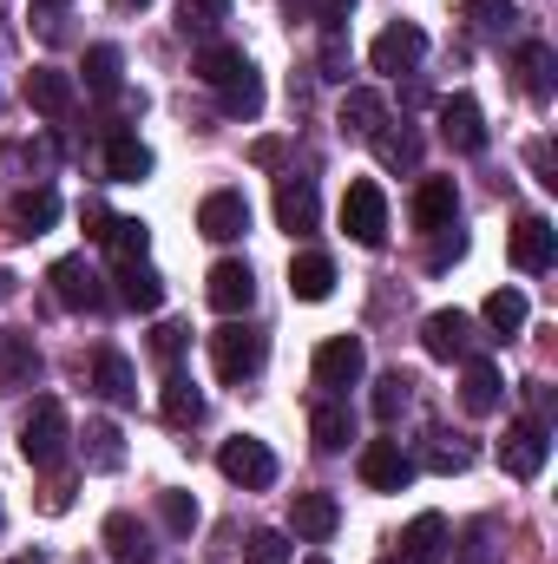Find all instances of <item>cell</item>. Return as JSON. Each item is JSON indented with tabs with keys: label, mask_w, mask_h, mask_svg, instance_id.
<instances>
[{
	"label": "cell",
	"mask_w": 558,
	"mask_h": 564,
	"mask_svg": "<svg viewBox=\"0 0 558 564\" xmlns=\"http://www.w3.org/2000/svg\"><path fill=\"white\" fill-rule=\"evenodd\" d=\"M66 446H73V421H66V401L40 394V401L26 408V426H20V453H26V466L53 473V466L66 459Z\"/></svg>",
	"instance_id": "cell-1"
},
{
	"label": "cell",
	"mask_w": 558,
	"mask_h": 564,
	"mask_svg": "<svg viewBox=\"0 0 558 564\" xmlns=\"http://www.w3.org/2000/svg\"><path fill=\"white\" fill-rule=\"evenodd\" d=\"M342 230H348L362 250H382V243H388V197H382L375 177H355V184L342 191Z\"/></svg>",
	"instance_id": "cell-2"
},
{
	"label": "cell",
	"mask_w": 558,
	"mask_h": 564,
	"mask_svg": "<svg viewBox=\"0 0 558 564\" xmlns=\"http://www.w3.org/2000/svg\"><path fill=\"white\" fill-rule=\"evenodd\" d=\"M264 335L250 328V322H224L217 335H211V368H217V381H250L257 368H264Z\"/></svg>",
	"instance_id": "cell-3"
},
{
	"label": "cell",
	"mask_w": 558,
	"mask_h": 564,
	"mask_svg": "<svg viewBox=\"0 0 558 564\" xmlns=\"http://www.w3.org/2000/svg\"><path fill=\"white\" fill-rule=\"evenodd\" d=\"M217 473H224L230 486H244V492H264V486H277V453H270L264 440L237 433V440L217 446Z\"/></svg>",
	"instance_id": "cell-4"
},
{
	"label": "cell",
	"mask_w": 558,
	"mask_h": 564,
	"mask_svg": "<svg viewBox=\"0 0 558 564\" xmlns=\"http://www.w3.org/2000/svg\"><path fill=\"white\" fill-rule=\"evenodd\" d=\"M46 282H53V302L73 308V315H99V308H106V276H99L86 257H60V263L46 270Z\"/></svg>",
	"instance_id": "cell-5"
},
{
	"label": "cell",
	"mask_w": 558,
	"mask_h": 564,
	"mask_svg": "<svg viewBox=\"0 0 558 564\" xmlns=\"http://www.w3.org/2000/svg\"><path fill=\"white\" fill-rule=\"evenodd\" d=\"M546 459H552V421H513L506 426V440H500V466H506L513 479H539Z\"/></svg>",
	"instance_id": "cell-6"
},
{
	"label": "cell",
	"mask_w": 558,
	"mask_h": 564,
	"mask_svg": "<svg viewBox=\"0 0 558 564\" xmlns=\"http://www.w3.org/2000/svg\"><path fill=\"white\" fill-rule=\"evenodd\" d=\"M420 348H427L433 361H473V355H480L473 315H460V308H433V315L420 322Z\"/></svg>",
	"instance_id": "cell-7"
},
{
	"label": "cell",
	"mask_w": 558,
	"mask_h": 564,
	"mask_svg": "<svg viewBox=\"0 0 558 564\" xmlns=\"http://www.w3.org/2000/svg\"><path fill=\"white\" fill-rule=\"evenodd\" d=\"M362 375H368V348H362L355 335H329V341L315 348V388H329V394H348Z\"/></svg>",
	"instance_id": "cell-8"
},
{
	"label": "cell",
	"mask_w": 558,
	"mask_h": 564,
	"mask_svg": "<svg viewBox=\"0 0 558 564\" xmlns=\"http://www.w3.org/2000/svg\"><path fill=\"white\" fill-rule=\"evenodd\" d=\"M440 139L453 144V151H466V158H480V151H486V112H480V99H473V93L440 99Z\"/></svg>",
	"instance_id": "cell-9"
},
{
	"label": "cell",
	"mask_w": 558,
	"mask_h": 564,
	"mask_svg": "<svg viewBox=\"0 0 558 564\" xmlns=\"http://www.w3.org/2000/svg\"><path fill=\"white\" fill-rule=\"evenodd\" d=\"M408 217H415L420 237L447 230V224L460 217V184H453V177H420V184H415V204H408Z\"/></svg>",
	"instance_id": "cell-10"
},
{
	"label": "cell",
	"mask_w": 558,
	"mask_h": 564,
	"mask_svg": "<svg viewBox=\"0 0 558 564\" xmlns=\"http://www.w3.org/2000/svg\"><path fill=\"white\" fill-rule=\"evenodd\" d=\"M197 230H204L211 243H237V237L250 230V204H244V191H211V197L197 204Z\"/></svg>",
	"instance_id": "cell-11"
},
{
	"label": "cell",
	"mask_w": 558,
	"mask_h": 564,
	"mask_svg": "<svg viewBox=\"0 0 558 564\" xmlns=\"http://www.w3.org/2000/svg\"><path fill=\"white\" fill-rule=\"evenodd\" d=\"M362 479H368L375 492H408L415 459L401 453V440H368V446H362Z\"/></svg>",
	"instance_id": "cell-12"
},
{
	"label": "cell",
	"mask_w": 558,
	"mask_h": 564,
	"mask_svg": "<svg viewBox=\"0 0 558 564\" xmlns=\"http://www.w3.org/2000/svg\"><path fill=\"white\" fill-rule=\"evenodd\" d=\"M368 59H375V73H415L420 59H427V33H420L415 20H395V26L368 46Z\"/></svg>",
	"instance_id": "cell-13"
},
{
	"label": "cell",
	"mask_w": 558,
	"mask_h": 564,
	"mask_svg": "<svg viewBox=\"0 0 558 564\" xmlns=\"http://www.w3.org/2000/svg\"><path fill=\"white\" fill-rule=\"evenodd\" d=\"M26 106H33L40 119H66V112L79 106L73 73H60V66H33V73H26Z\"/></svg>",
	"instance_id": "cell-14"
},
{
	"label": "cell",
	"mask_w": 558,
	"mask_h": 564,
	"mask_svg": "<svg viewBox=\"0 0 558 564\" xmlns=\"http://www.w3.org/2000/svg\"><path fill=\"white\" fill-rule=\"evenodd\" d=\"M315 217H322V204H315V177H277V224L289 237H309L315 230Z\"/></svg>",
	"instance_id": "cell-15"
},
{
	"label": "cell",
	"mask_w": 558,
	"mask_h": 564,
	"mask_svg": "<svg viewBox=\"0 0 558 564\" xmlns=\"http://www.w3.org/2000/svg\"><path fill=\"white\" fill-rule=\"evenodd\" d=\"M204 295H211V308L217 315H244L250 302H257V276H250V263H237V257H224L211 282H204Z\"/></svg>",
	"instance_id": "cell-16"
},
{
	"label": "cell",
	"mask_w": 558,
	"mask_h": 564,
	"mask_svg": "<svg viewBox=\"0 0 558 564\" xmlns=\"http://www.w3.org/2000/svg\"><path fill=\"white\" fill-rule=\"evenodd\" d=\"M513 270H526V276H539V270H552V250H558V230L546 217H519L513 224Z\"/></svg>",
	"instance_id": "cell-17"
},
{
	"label": "cell",
	"mask_w": 558,
	"mask_h": 564,
	"mask_svg": "<svg viewBox=\"0 0 558 564\" xmlns=\"http://www.w3.org/2000/svg\"><path fill=\"white\" fill-rule=\"evenodd\" d=\"M500 401H506V381H500V368H493L486 355H473V361H466V375H460V408L486 421V414H500Z\"/></svg>",
	"instance_id": "cell-18"
},
{
	"label": "cell",
	"mask_w": 558,
	"mask_h": 564,
	"mask_svg": "<svg viewBox=\"0 0 558 564\" xmlns=\"http://www.w3.org/2000/svg\"><path fill=\"white\" fill-rule=\"evenodd\" d=\"M289 525H296V539L322 545V539H335V525H342V506H335L329 492H296V499H289Z\"/></svg>",
	"instance_id": "cell-19"
},
{
	"label": "cell",
	"mask_w": 558,
	"mask_h": 564,
	"mask_svg": "<svg viewBox=\"0 0 558 564\" xmlns=\"http://www.w3.org/2000/svg\"><path fill=\"white\" fill-rule=\"evenodd\" d=\"M93 388H99L112 408H139V375H132V361H126L119 348H99V361H93Z\"/></svg>",
	"instance_id": "cell-20"
},
{
	"label": "cell",
	"mask_w": 558,
	"mask_h": 564,
	"mask_svg": "<svg viewBox=\"0 0 558 564\" xmlns=\"http://www.w3.org/2000/svg\"><path fill=\"white\" fill-rule=\"evenodd\" d=\"M40 381V348L33 335H0V394H20Z\"/></svg>",
	"instance_id": "cell-21"
},
{
	"label": "cell",
	"mask_w": 558,
	"mask_h": 564,
	"mask_svg": "<svg viewBox=\"0 0 558 564\" xmlns=\"http://www.w3.org/2000/svg\"><path fill=\"white\" fill-rule=\"evenodd\" d=\"M53 224H60V191H53V184L13 197V237H46Z\"/></svg>",
	"instance_id": "cell-22"
},
{
	"label": "cell",
	"mask_w": 558,
	"mask_h": 564,
	"mask_svg": "<svg viewBox=\"0 0 558 564\" xmlns=\"http://www.w3.org/2000/svg\"><path fill=\"white\" fill-rule=\"evenodd\" d=\"M106 552H112V564H158L151 532H144L132 512H112V519H106Z\"/></svg>",
	"instance_id": "cell-23"
},
{
	"label": "cell",
	"mask_w": 558,
	"mask_h": 564,
	"mask_svg": "<svg viewBox=\"0 0 558 564\" xmlns=\"http://www.w3.org/2000/svg\"><path fill=\"white\" fill-rule=\"evenodd\" d=\"M289 295H296V302H329V295H335V263H329L322 250H302V257L289 263Z\"/></svg>",
	"instance_id": "cell-24"
},
{
	"label": "cell",
	"mask_w": 558,
	"mask_h": 564,
	"mask_svg": "<svg viewBox=\"0 0 558 564\" xmlns=\"http://www.w3.org/2000/svg\"><path fill=\"white\" fill-rule=\"evenodd\" d=\"M513 66H519V86H526V99H533V106H546V99H552V73H558L552 46H546V40H526V46L513 53Z\"/></svg>",
	"instance_id": "cell-25"
},
{
	"label": "cell",
	"mask_w": 558,
	"mask_h": 564,
	"mask_svg": "<svg viewBox=\"0 0 558 564\" xmlns=\"http://www.w3.org/2000/svg\"><path fill=\"white\" fill-rule=\"evenodd\" d=\"M79 453H86V473H119V466H126V433L112 421H86Z\"/></svg>",
	"instance_id": "cell-26"
},
{
	"label": "cell",
	"mask_w": 558,
	"mask_h": 564,
	"mask_svg": "<svg viewBox=\"0 0 558 564\" xmlns=\"http://www.w3.org/2000/svg\"><path fill=\"white\" fill-rule=\"evenodd\" d=\"M119 302L132 308V315H158L164 308V282L151 263H119Z\"/></svg>",
	"instance_id": "cell-27"
},
{
	"label": "cell",
	"mask_w": 558,
	"mask_h": 564,
	"mask_svg": "<svg viewBox=\"0 0 558 564\" xmlns=\"http://www.w3.org/2000/svg\"><path fill=\"white\" fill-rule=\"evenodd\" d=\"M158 414H164L171 426H197L204 421V394H197V381L171 368V375H164V394H158Z\"/></svg>",
	"instance_id": "cell-28"
},
{
	"label": "cell",
	"mask_w": 558,
	"mask_h": 564,
	"mask_svg": "<svg viewBox=\"0 0 558 564\" xmlns=\"http://www.w3.org/2000/svg\"><path fill=\"white\" fill-rule=\"evenodd\" d=\"M375 126H388V99H382L375 86H348V93H342V132L368 139Z\"/></svg>",
	"instance_id": "cell-29"
},
{
	"label": "cell",
	"mask_w": 558,
	"mask_h": 564,
	"mask_svg": "<svg viewBox=\"0 0 558 564\" xmlns=\"http://www.w3.org/2000/svg\"><path fill=\"white\" fill-rule=\"evenodd\" d=\"M368 139H375L382 171H420V132L415 126H375Z\"/></svg>",
	"instance_id": "cell-30"
},
{
	"label": "cell",
	"mask_w": 558,
	"mask_h": 564,
	"mask_svg": "<svg viewBox=\"0 0 558 564\" xmlns=\"http://www.w3.org/2000/svg\"><path fill=\"white\" fill-rule=\"evenodd\" d=\"M309 440H315V453H342V446L355 440V414H348L342 401H315V414H309Z\"/></svg>",
	"instance_id": "cell-31"
},
{
	"label": "cell",
	"mask_w": 558,
	"mask_h": 564,
	"mask_svg": "<svg viewBox=\"0 0 558 564\" xmlns=\"http://www.w3.org/2000/svg\"><path fill=\"white\" fill-rule=\"evenodd\" d=\"M217 99H224V119H257V112H264V79H257V66H237V73L217 86Z\"/></svg>",
	"instance_id": "cell-32"
},
{
	"label": "cell",
	"mask_w": 558,
	"mask_h": 564,
	"mask_svg": "<svg viewBox=\"0 0 558 564\" xmlns=\"http://www.w3.org/2000/svg\"><path fill=\"white\" fill-rule=\"evenodd\" d=\"M224 20H230V0H178V33L184 40H217L224 33Z\"/></svg>",
	"instance_id": "cell-33"
},
{
	"label": "cell",
	"mask_w": 558,
	"mask_h": 564,
	"mask_svg": "<svg viewBox=\"0 0 558 564\" xmlns=\"http://www.w3.org/2000/svg\"><path fill=\"white\" fill-rule=\"evenodd\" d=\"M106 177H112V184H139V177H151V151H144L132 132H112V144H106Z\"/></svg>",
	"instance_id": "cell-34"
},
{
	"label": "cell",
	"mask_w": 558,
	"mask_h": 564,
	"mask_svg": "<svg viewBox=\"0 0 558 564\" xmlns=\"http://www.w3.org/2000/svg\"><path fill=\"white\" fill-rule=\"evenodd\" d=\"M86 86H93V99H119V86H126V53H119V46H86Z\"/></svg>",
	"instance_id": "cell-35"
},
{
	"label": "cell",
	"mask_w": 558,
	"mask_h": 564,
	"mask_svg": "<svg viewBox=\"0 0 558 564\" xmlns=\"http://www.w3.org/2000/svg\"><path fill=\"white\" fill-rule=\"evenodd\" d=\"M401 545H408V564H440L447 558V519L440 512H420Z\"/></svg>",
	"instance_id": "cell-36"
},
{
	"label": "cell",
	"mask_w": 558,
	"mask_h": 564,
	"mask_svg": "<svg viewBox=\"0 0 558 564\" xmlns=\"http://www.w3.org/2000/svg\"><path fill=\"white\" fill-rule=\"evenodd\" d=\"M480 315H486V328H493V335H519V328H526V315H533V302H526L519 289H493Z\"/></svg>",
	"instance_id": "cell-37"
},
{
	"label": "cell",
	"mask_w": 558,
	"mask_h": 564,
	"mask_svg": "<svg viewBox=\"0 0 558 564\" xmlns=\"http://www.w3.org/2000/svg\"><path fill=\"white\" fill-rule=\"evenodd\" d=\"M106 250H112V263H144L151 230H144L139 217H112V224H106Z\"/></svg>",
	"instance_id": "cell-38"
},
{
	"label": "cell",
	"mask_w": 558,
	"mask_h": 564,
	"mask_svg": "<svg viewBox=\"0 0 558 564\" xmlns=\"http://www.w3.org/2000/svg\"><path fill=\"white\" fill-rule=\"evenodd\" d=\"M237 66H250V59H244V46H224V40H211V46H204V53L191 59V73H197L204 86H224V79H230Z\"/></svg>",
	"instance_id": "cell-39"
},
{
	"label": "cell",
	"mask_w": 558,
	"mask_h": 564,
	"mask_svg": "<svg viewBox=\"0 0 558 564\" xmlns=\"http://www.w3.org/2000/svg\"><path fill=\"white\" fill-rule=\"evenodd\" d=\"M408 401H415V381H408L401 368L375 381V421H382V426H395V421H401V414H408Z\"/></svg>",
	"instance_id": "cell-40"
},
{
	"label": "cell",
	"mask_w": 558,
	"mask_h": 564,
	"mask_svg": "<svg viewBox=\"0 0 558 564\" xmlns=\"http://www.w3.org/2000/svg\"><path fill=\"white\" fill-rule=\"evenodd\" d=\"M433 473H466L473 466V446L466 440H453V433H427V453H420Z\"/></svg>",
	"instance_id": "cell-41"
},
{
	"label": "cell",
	"mask_w": 558,
	"mask_h": 564,
	"mask_svg": "<svg viewBox=\"0 0 558 564\" xmlns=\"http://www.w3.org/2000/svg\"><path fill=\"white\" fill-rule=\"evenodd\" d=\"M158 519H164V525H171L178 539H191L204 512H197V499H191V492H158Z\"/></svg>",
	"instance_id": "cell-42"
},
{
	"label": "cell",
	"mask_w": 558,
	"mask_h": 564,
	"mask_svg": "<svg viewBox=\"0 0 558 564\" xmlns=\"http://www.w3.org/2000/svg\"><path fill=\"white\" fill-rule=\"evenodd\" d=\"M466 20H473L480 33H506L519 13H513V0H466Z\"/></svg>",
	"instance_id": "cell-43"
},
{
	"label": "cell",
	"mask_w": 558,
	"mask_h": 564,
	"mask_svg": "<svg viewBox=\"0 0 558 564\" xmlns=\"http://www.w3.org/2000/svg\"><path fill=\"white\" fill-rule=\"evenodd\" d=\"M460 257H466V237H460L453 224H447V230H433V250H427V270L440 276V270H453Z\"/></svg>",
	"instance_id": "cell-44"
},
{
	"label": "cell",
	"mask_w": 558,
	"mask_h": 564,
	"mask_svg": "<svg viewBox=\"0 0 558 564\" xmlns=\"http://www.w3.org/2000/svg\"><path fill=\"white\" fill-rule=\"evenodd\" d=\"M184 341H191V328H184V322H158V335H151V348H158V361H171V368H178V355H184Z\"/></svg>",
	"instance_id": "cell-45"
},
{
	"label": "cell",
	"mask_w": 558,
	"mask_h": 564,
	"mask_svg": "<svg viewBox=\"0 0 558 564\" xmlns=\"http://www.w3.org/2000/svg\"><path fill=\"white\" fill-rule=\"evenodd\" d=\"M250 564H289V539L282 532H250Z\"/></svg>",
	"instance_id": "cell-46"
},
{
	"label": "cell",
	"mask_w": 558,
	"mask_h": 564,
	"mask_svg": "<svg viewBox=\"0 0 558 564\" xmlns=\"http://www.w3.org/2000/svg\"><path fill=\"white\" fill-rule=\"evenodd\" d=\"M460 564H493V525H466V545H460Z\"/></svg>",
	"instance_id": "cell-47"
},
{
	"label": "cell",
	"mask_w": 558,
	"mask_h": 564,
	"mask_svg": "<svg viewBox=\"0 0 558 564\" xmlns=\"http://www.w3.org/2000/svg\"><path fill=\"white\" fill-rule=\"evenodd\" d=\"M322 79H348V40L322 33Z\"/></svg>",
	"instance_id": "cell-48"
},
{
	"label": "cell",
	"mask_w": 558,
	"mask_h": 564,
	"mask_svg": "<svg viewBox=\"0 0 558 564\" xmlns=\"http://www.w3.org/2000/svg\"><path fill=\"white\" fill-rule=\"evenodd\" d=\"M20 158L33 164V177H46V171L60 164V139H26V144H20Z\"/></svg>",
	"instance_id": "cell-49"
},
{
	"label": "cell",
	"mask_w": 558,
	"mask_h": 564,
	"mask_svg": "<svg viewBox=\"0 0 558 564\" xmlns=\"http://www.w3.org/2000/svg\"><path fill=\"white\" fill-rule=\"evenodd\" d=\"M348 13H355V0H315V26H322V33H342Z\"/></svg>",
	"instance_id": "cell-50"
},
{
	"label": "cell",
	"mask_w": 558,
	"mask_h": 564,
	"mask_svg": "<svg viewBox=\"0 0 558 564\" xmlns=\"http://www.w3.org/2000/svg\"><path fill=\"white\" fill-rule=\"evenodd\" d=\"M526 158H533V171H539V184H558V177H552V144H546V139L533 144Z\"/></svg>",
	"instance_id": "cell-51"
},
{
	"label": "cell",
	"mask_w": 558,
	"mask_h": 564,
	"mask_svg": "<svg viewBox=\"0 0 558 564\" xmlns=\"http://www.w3.org/2000/svg\"><path fill=\"white\" fill-rule=\"evenodd\" d=\"M250 158H257V164H277L282 144H277V139H257V144H250Z\"/></svg>",
	"instance_id": "cell-52"
},
{
	"label": "cell",
	"mask_w": 558,
	"mask_h": 564,
	"mask_svg": "<svg viewBox=\"0 0 558 564\" xmlns=\"http://www.w3.org/2000/svg\"><path fill=\"white\" fill-rule=\"evenodd\" d=\"M7 564H46V558L40 552H20V558H7Z\"/></svg>",
	"instance_id": "cell-53"
},
{
	"label": "cell",
	"mask_w": 558,
	"mask_h": 564,
	"mask_svg": "<svg viewBox=\"0 0 558 564\" xmlns=\"http://www.w3.org/2000/svg\"><path fill=\"white\" fill-rule=\"evenodd\" d=\"M7 295H13V276H7V270H0V302H7Z\"/></svg>",
	"instance_id": "cell-54"
},
{
	"label": "cell",
	"mask_w": 558,
	"mask_h": 564,
	"mask_svg": "<svg viewBox=\"0 0 558 564\" xmlns=\"http://www.w3.org/2000/svg\"><path fill=\"white\" fill-rule=\"evenodd\" d=\"M33 7H46V13H60V7H66V0H33Z\"/></svg>",
	"instance_id": "cell-55"
},
{
	"label": "cell",
	"mask_w": 558,
	"mask_h": 564,
	"mask_svg": "<svg viewBox=\"0 0 558 564\" xmlns=\"http://www.w3.org/2000/svg\"><path fill=\"white\" fill-rule=\"evenodd\" d=\"M119 7H144V0H119Z\"/></svg>",
	"instance_id": "cell-56"
},
{
	"label": "cell",
	"mask_w": 558,
	"mask_h": 564,
	"mask_svg": "<svg viewBox=\"0 0 558 564\" xmlns=\"http://www.w3.org/2000/svg\"><path fill=\"white\" fill-rule=\"evenodd\" d=\"M309 564H329V558H309Z\"/></svg>",
	"instance_id": "cell-57"
},
{
	"label": "cell",
	"mask_w": 558,
	"mask_h": 564,
	"mask_svg": "<svg viewBox=\"0 0 558 564\" xmlns=\"http://www.w3.org/2000/svg\"><path fill=\"white\" fill-rule=\"evenodd\" d=\"M388 564H401V558H388Z\"/></svg>",
	"instance_id": "cell-58"
}]
</instances>
